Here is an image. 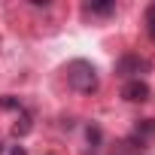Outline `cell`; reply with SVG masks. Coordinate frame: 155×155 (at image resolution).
Wrapping results in <instances>:
<instances>
[{"mask_svg":"<svg viewBox=\"0 0 155 155\" xmlns=\"http://www.w3.org/2000/svg\"><path fill=\"white\" fill-rule=\"evenodd\" d=\"M64 76H67V85L76 91V94H94L101 88V73L91 61L85 58H73L67 67H64Z\"/></svg>","mask_w":155,"mask_h":155,"instance_id":"6da1fadb","label":"cell"},{"mask_svg":"<svg viewBox=\"0 0 155 155\" xmlns=\"http://www.w3.org/2000/svg\"><path fill=\"white\" fill-rule=\"evenodd\" d=\"M149 70H152V61L143 58V55H137V52H125V55L116 61V76H119V79H125V82L143 79Z\"/></svg>","mask_w":155,"mask_h":155,"instance_id":"7a4b0ae2","label":"cell"},{"mask_svg":"<svg viewBox=\"0 0 155 155\" xmlns=\"http://www.w3.org/2000/svg\"><path fill=\"white\" fill-rule=\"evenodd\" d=\"M149 97H152V88L146 79H131L122 85V101H128V104H146Z\"/></svg>","mask_w":155,"mask_h":155,"instance_id":"3957f363","label":"cell"},{"mask_svg":"<svg viewBox=\"0 0 155 155\" xmlns=\"http://www.w3.org/2000/svg\"><path fill=\"white\" fill-rule=\"evenodd\" d=\"M131 137L137 140V143H149V140H155V119H137L134 122V128H131Z\"/></svg>","mask_w":155,"mask_h":155,"instance_id":"277c9868","label":"cell"},{"mask_svg":"<svg viewBox=\"0 0 155 155\" xmlns=\"http://www.w3.org/2000/svg\"><path fill=\"white\" fill-rule=\"evenodd\" d=\"M143 152H146V146H143V143H137L131 134H128L125 140H119V143L110 149V155H143Z\"/></svg>","mask_w":155,"mask_h":155,"instance_id":"5b68a950","label":"cell"},{"mask_svg":"<svg viewBox=\"0 0 155 155\" xmlns=\"http://www.w3.org/2000/svg\"><path fill=\"white\" fill-rule=\"evenodd\" d=\"M82 12H85V15L107 18V15H116V12H119V6H116V0H107V3H82Z\"/></svg>","mask_w":155,"mask_h":155,"instance_id":"8992f818","label":"cell"},{"mask_svg":"<svg viewBox=\"0 0 155 155\" xmlns=\"http://www.w3.org/2000/svg\"><path fill=\"white\" fill-rule=\"evenodd\" d=\"M85 137H88V155H97V149H101V125H88V131H85Z\"/></svg>","mask_w":155,"mask_h":155,"instance_id":"52a82bcc","label":"cell"},{"mask_svg":"<svg viewBox=\"0 0 155 155\" xmlns=\"http://www.w3.org/2000/svg\"><path fill=\"white\" fill-rule=\"evenodd\" d=\"M31 128H34V125H31V116H28V113H21V116L15 119V125H12V134H15V137H25Z\"/></svg>","mask_w":155,"mask_h":155,"instance_id":"ba28073f","label":"cell"},{"mask_svg":"<svg viewBox=\"0 0 155 155\" xmlns=\"http://www.w3.org/2000/svg\"><path fill=\"white\" fill-rule=\"evenodd\" d=\"M143 25H146V34L155 40V3L146 6V12H143Z\"/></svg>","mask_w":155,"mask_h":155,"instance_id":"9c48e42d","label":"cell"},{"mask_svg":"<svg viewBox=\"0 0 155 155\" xmlns=\"http://www.w3.org/2000/svg\"><path fill=\"white\" fill-rule=\"evenodd\" d=\"M0 107H3V110H18V113H25V104H21L18 97H12V94H3V97H0Z\"/></svg>","mask_w":155,"mask_h":155,"instance_id":"30bf717a","label":"cell"},{"mask_svg":"<svg viewBox=\"0 0 155 155\" xmlns=\"http://www.w3.org/2000/svg\"><path fill=\"white\" fill-rule=\"evenodd\" d=\"M9 155H28V152H25V146H12V149H9Z\"/></svg>","mask_w":155,"mask_h":155,"instance_id":"8fae6325","label":"cell"}]
</instances>
